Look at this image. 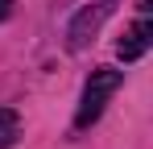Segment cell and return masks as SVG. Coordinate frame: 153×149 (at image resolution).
Masks as SVG:
<instances>
[{
    "label": "cell",
    "mask_w": 153,
    "mask_h": 149,
    "mask_svg": "<svg viewBox=\"0 0 153 149\" xmlns=\"http://www.w3.org/2000/svg\"><path fill=\"white\" fill-rule=\"evenodd\" d=\"M141 8H145V13H153V0H141Z\"/></svg>",
    "instance_id": "obj_6"
},
{
    "label": "cell",
    "mask_w": 153,
    "mask_h": 149,
    "mask_svg": "<svg viewBox=\"0 0 153 149\" xmlns=\"http://www.w3.org/2000/svg\"><path fill=\"white\" fill-rule=\"evenodd\" d=\"M108 13H112V4H95V8H83L71 25V50H83L87 46V37H95V29L108 21Z\"/></svg>",
    "instance_id": "obj_3"
},
{
    "label": "cell",
    "mask_w": 153,
    "mask_h": 149,
    "mask_svg": "<svg viewBox=\"0 0 153 149\" xmlns=\"http://www.w3.org/2000/svg\"><path fill=\"white\" fill-rule=\"evenodd\" d=\"M13 137H17V112L13 108H0V149L13 145Z\"/></svg>",
    "instance_id": "obj_4"
},
{
    "label": "cell",
    "mask_w": 153,
    "mask_h": 149,
    "mask_svg": "<svg viewBox=\"0 0 153 149\" xmlns=\"http://www.w3.org/2000/svg\"><path fill=\"white\" fill-rule=\"evenodd\" d=\"M145 50H153V21H137L124 29V37L116 42V54H120V62H137Z\"/></svg>",
    "instance_id": "obj_2"
},
{
    "label": "cell",
    "mask_w": 153,
    "mask_h": 149,
    "mask_svg": "<svg viewBox=\"0 0 153 149\" xmlns=\"http://www.w3.org/2000/svg\"><path fill=\"white\" fill-rule=\"evenodd\" d=\"M13 4H17V0H0V21H8V13H13Z\"/></svg>",
    "instance_id": "obj_5"
},
{
    "label": "cell",
    "mask_w": 153,
    "mask_h": 149,
    "mask_svg": "<svg viewBox=\"0 0 153 149\" xmlns=\"http://www.w3.org/2000/svg\"><path fill=\"white\" fill-rule=\"evenodd\" d=\"M120 79H124V74L116 71V66H100V71H91L87 87H83V99H79V112H75V128H87V124H95V120H100L103 104L116 95Z\"/></svg>",
    "instance_id": "obj_1"
}]
</instances>
